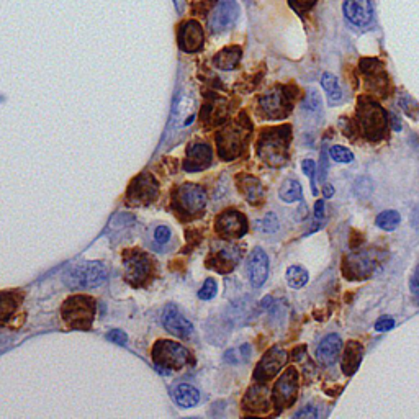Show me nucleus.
Returning a JSON list of instances; mask_svg holds the SVG:
<instances>
[{"label": "nucleus", "mask_w": 419, "mask_h": 419, "mask_svg": "<svg viewBox=\"0 0 419 419\" xmlns=\"http://www.w3.org/2000/svg\"><path fill=\"white\" fill-rule=\"evenodd\" d=\"M294 93L287 87H275L259 98V110L267 120H282L291 112Z\"/></svg>", "instance_id": "6e6552de"}, {"label": "nucleus", "mask_w": 419, "mask_h": 419, "mask_svg": "<svg viewBox=\"0 0 419 419\" xmlns=\"http://www.w3.org/2000/svg\"><path fill=\"white\" fill-rule=\"evenodd\" d=\"M321 86L324 89V92H326V96L329 98V102H339L342 97L341 87H339V81L337 77L331 73H324L321 77Z\"/></svg>", "instance_id": "473e14b6"}, {"label": "nucleus", "mask_w": 419, "mask_h": 419, "mask_svg": "<svg viewBox=\"0 0 419 419\" xmlns=\"http://www.w3.org/2000/svg\"><path fill=\"white\" fill-rule=\"evenodd\" d=\"M279 197L280 200H284L285 204H295V201H300L303 199V188L294 178H289L282 183L280 190H279Z\"/></svg>", "instance_id": "7c9ffc66"}, {"label": "nucleus", "mask_w": 419, "mask_h": 419, "mask_svg": "<svg viewBox=\"0 0 419 419\" xmlns=\"http://www.w3.org/2000/svg\"><path fill=\"white\" fill-rule=\"evenodd\" d=\"M271 305H272V296H266V298L262 300V305H261V307H262V308H269Z\"/></svg>", "instance_id": "603ef678"}, {"label": "nucleus", "mask_w": 419, "mask_h": 419, "mask_svg": "<svg viewBox=\"0 0 419 419\" xmlns=\"http://www.w3.org/2000/svg\"><path fill=\"white\" fill-rule=\"evenodd\" d=\"M169 239H171V229L167 226H158L156 231H154V241L164 246L169 243Z\"/></svg>", "instance_id": "a19ab883"}, {"label": "nucleus", "mask_w": 419, "mask_h": 419, "mask_svg": "<svg viewBox=\"0 0 419 419\" xmlns=\"http://www.w3.org/2000/svg\"><path fill=\"white\" fill-rule=\"evenodd\" d=\"M247 274L254 289H259L266 284L267 275H269V257L264 252V249L256 247L251 252L247 261Z\"/></svg>", "instance_id": "aec40b11"}, {"label": "nucleus", "mask_w": 419, "mask_h": 419, "mask_svg": "<svg viewBox=\"0 0 419 419\" xmlns=\"http://www.w3.org/2000/svg\"><path fill=\"white\" fill-rule=\"evenodd\" d=\"M398 103H399V107H402V108H403V110H404V112H406L409 116H416V113H414V112H413V108H419V105H418V103H416V102H414V100H413V98H411V97H408V96H403L402 98H399V102H398Z\"/></svg>", "instance_id": "79ce46f5"}, {"label": "nucleus", "mask_w": 419, "mask_h": 419, "mask_svg": "<svg viewBox=\"0 0 419 419\" xmlns=\"http://www.w3.org/2000/svg\"><path fill=\"white\" fill-rule=\"evenodd\" d=\"M393 125H395V131H399V130H402V123H399L398 116H393Z\"/></svg>", "instance_id": "864d4df0"}, {"label": "nucleus", "mask_w": 419, "mask_h": 419, "mask_svg": "<svg viewBox=\"0 0 419 419\" xmlns=\"http://www.w3.org/2000/svg\"><path fill=\"white\" fill-rule=\"evenodd\" d=\"M244 409L251 413H266L267 408L271 406L269 390L264 385H254L247 390L246 397H244Z\"/></svg>", "instance_id": "b1692460"}, {"label": "nucleus", "mask_w": 419, "mask_h": 419, "mask_svg": "<svg viewBox=\"0 0 419 419\" xmlns=\"http://www.w3.org/2000/svg\"><path fill=\"white\" fill-rule=\"evenodd\" d=\"M301 171H303L305 176L310 178V182H312V192L313 195H318V187H317V164L312 159H305V161H301Z\"/></svg>", "instance_id": "4c0bfd02"}, {"label": "nucleus", "mask_w": 419, "mask_h": 419, "mask_svg": "<svg viewBox=\"0 0 419 419\" xmlns=\"http://www.w3.org/2000/svg\"><path fill=\"white\" fill-rule=\"evenodd\" d=\"M257 229L262 233H275L279 229V220L274 213H267L266 218L262 221H259Z\"/></svg>", "instance_id": "58836bf2"}, {"label": "nucleus", "mask_w": 419, "mask_h": 419, "mask_svg": "<svg viewBox=\"0 0 419 419\" xmlns=\"http://www.w3.org/2000/svg\"><path fill=\"white\" fill-rule=\"evenodd\" d=\"M301 110L312 113V115L321 112V98H319L317 91H308L307 98H305V102L301 103Z\"/></svg>", "instance_id": "c9c22d12"}, {"label": "nucleus", "mask_w": 419, "mask_h": 419, "mask_svg": "<svg viewBox=\"0 0 419 419\" xmlns=\"http://www.w3.org/2000/svg\"><path fill=\"white\" fill-rule=\"evenodd\" d=\"M162 324L169 333H172L174 336L181 339H188L192 336V333H194V324L188 321L174 305H167L164 308Z\"/></svg>", "instance_id": "a211bd4d"}, {"label": "nucleus", "mask_w": 419, "mask_h": 419, "mask_svg": "<svg viewBox=\"0 0 419 419\" xmlns=\"http://www.w3.org/2000/svg\"><path fill=\"white\" fill-rule=\"evenodd\" d=\"M96 300L86 295H75L66 300L63 305V319L74 329H91L96 318Z\"/></svg>", "instance_id": "39448f33"}, {"label": "nucleus", "mask_w": 419, "mask_h": 419, "mask_svg": "<svg viewBox=\"0 0 419 419\" xmlns=\"http://www.w3.org/2000/svg\"><path fill=\"white\" fill-rule=\"evenodd\" d=\"M323 215H324V201L318 200L317 205H314V218L319 221L323 218Z\"/></svg>", "instance_id": "09e8293b"}, {"label": "nucleus", "mask_w": 419, "mask_h": 419, "mask_svg": "<svg viewBox=\"0 0 419 419\" xmlns=\"http://www.w3.org/2000/svg\"><path fill=\"white\" fill-rule=\"evenodd\" d=\"M201 115H204V119L208 125H221L226 120V116H228V102L224 98L213 97L204 107Z\"/></svg>", "instance_id": "bb28decb"}, {"label": "nucleus", "mask_w": 419, "mask_h": 419, "mask_svg": "<svg viewBox=\"0 0 419 419\" xmlns=\"http://www.w3.org/2000/svg\"><path fill=\"white\" fill-rule=\"evenodd\" d=\"M216 294H218V284H216L215 279H206L204 287H201L199 291V298L200 300H211V298H215Z\"/></svg>", "instance_id": "ea45409f"}, {"label": "nucleus", "mask_w": 419, "mask_h": 419, "mask_svg": "<svg viewBox=\"0 0 419 419\" xmlns=\"http://www.w3.org/2000/svg\"><path fill=\"white\" fill-rule=\"evenodd\" d=\"M215 228L223 238H243L247 233V220L241 211L226 210L218 215Z\"/></svg>", "instance_id": "ddd939ff"}, {"label": "nucleus", "mask_w": 419, "mask_h": 419, "mask_svg": "<svg viewBox=\"0 0 419 419\" xmlns=\"http://www.w3.org/2000/svg\"><path fill=\"white\" fill-rule=\"evenodd\" d=\"M174 2H176V8L178 12H182V8H183V0H174Z\"/></svg>", "instance_id": "5fc2aeb1"}, {"label": "nucleus", "mask_w": 419, "mask_h": 419, "mask_svg": "<svg viewBox=\"0 0 419 419\" xmlns=\"http://www.w3.org/2000/svg\"><path fill=\"white\" fill-rule=\"evenodd\" d=\"M107 267L102 262H79L64 272V284L70 289H96L105 284Z\"/></svg>", "instance_id": "7ed1b4c3"}, {"label": "nucleus", "mask_w": 419, "mask_h": 419, "mask_svg": "<svg viewBox=\"0 0 419 419\" xmlns=\"http://www.w3.org/2000/svg\"><path fill=\"white\" fill-rule=\"evenodd\" d=\"M323 194H324V197H328V199H329V197L334 195V188L331 185H324Z\"/></svg>", "instance_id": "3c124183"}, {"label": "nucleus", "mask_w": 419, "mask_h": 419, "mask_svg": "<svg viewBox=\"0 0 419 419\" xmlns=\"http://www.w3.org/2000/svg\"><path fill=\"white\" fill-rule=\"evenodd\" d=\"M249 136H251V121L247 120L246 113H241L233 123L216 133L220 158L224 161H231V159L241 156Z\"/></svg>", "instance_id": "f257e3e1"}, {"label": "nucleus", "mask_w": 419, "mask_h": 419, "mask_svg": "<svg viewBox=\"0 0 419 419\" xmlns=\"http://www.w3.org/2000/svg\"><path fill=\"white\" fill-rule=\"evenodd\" d=\"M287 359H289V356H287L284 349H280V347H272V349L262 357L261 362H259L257 369L254 372V379L259 380V382L272 380L282 370V367L287 364Z\"/></svg>", "instance_id": "4468645a"}, {"label": "nucleus", "mask_w": 419, "mask_h": 419, "mask_svg": "<svg viewBox=\"0 0 419 419\" xmlns=\"http://www.w3.org/2000/svg\"><path fill=\"white\" fill-rule=\"evenodd\" d=\"M159 183L149 172L139 174L138 177L131 182L128 188V201L131 205H148L158 199Z\"/></svg>", "instance_id": "9b49d317"}, {"label": "nucleus", "mask_w": 419, "mask_h": 419, "mask_svg": "<svg viewBox=\"0 0 419 419\" xmlns=\"http://www.w3.org/2000/svg\"><path fill=\"white\" fill-rule=\"evenodd\" d=\"M321 174H319V181H321L323 183L326 182V172H328V167H326V149H323L321 153V171H319Z\"/></svg>", "instance_id": "de8ad7c7"}, {"label": "nucleus", "mask_w": 419, "mask_h": 419, "mask_svg": "<svg viewBox=\"0 0 419 419\" xmlns=\"http://www.w3.org/2000/svg\"><path fill=\"white\" fill-rule=\"evenodd\" d=\"M107 339H108V341L115 342V344L125 346L126 341H128V336H126L123 331H120V329H113V331H110L107 334Z\"/></svg>", "instance_id": "37998d69"}, {"label": "nucleus", "mask_w": 419, "mask_h": 419, "mask_svg": "<svg viewBox=\"0 0 419 419\" xmlns=\"http://www.w3.org/2000/svg\"><path fill=\"white\" fill-rule=\"evenodd\" d=\"M290 2H291V6L296 8V10L307 12L314 6V3H317V0H290Z\"/></svg>", "instance_id": "49530a36"}, {"label": "nucleus", "mask_w": 419, "mask_h": 419, "mask_svg": "<svg viewBox=\"0 0 419 419\" xmlns=\"http://www.w3.org/2000/svg\"><path fill=\"white\" fill-rule=\"evenodd\" d=\"M375 269V261L367 252H354L346 259V272L351 279H364Z\"/></svg>", "instance_id": "5701e85b"}, {"label": "nucleus", "mask_w": 419, "mask_h": 419, "mask_svg": "<svg viewBox=\"0 0 419 419\" xmlns=\"http://www.w3.org/2000/svg\"><path fill=\"white\" fill-rule=\"evenodd\" d=\"M295 418H301V419H317L318 418V409L313 406V404H308L303 409H300L298 413H295Z\"/></svg>", "instance_id": "a18cd8bd"}, {"label": "nucleus", "mask_w": 419, "mask_h": 419, "mask_svg": "<svg viewBox=\"0 0 419 419\" xmlns=\"http://www.w3.org/2000/svg\"><path fill=\"white\" fill-rule=\"evenodd\" d=\"M241 257H243L241 246H229V244H224V246L216 249V251L211 254L206 266H208L210 269L220 272V274H228V272H231L234 267L238 266V262L241 261Z\"/></svg>", "instance_id": "2eb2a0df"}, {"label": "nucleus", "mask_w": 419, "mask_h": 419, "mask_svg": "<svg viewBox=\"0 0 419 419\" xmlns=\"http://www.w3.org/2000/svg\"><path fill=\"white\" fill-rule=\"evenodd\" d=\"M357 121H359L360 130L370 141L380 139L387 130V113L379 103L367 97L359 98Z\"/></svg>", "instance_id": "20e7f679"}, {"label": "nucleus", "mask_w": 419, "mask_h": 419, "mask_svg": "<svg viewBox=\"0 0 419 419\" xmlns=\"http://www.w3.org/2000/svg\"><path fill=\"white\" fill-rule=\"evenodd\" d=\"M194 107L195 100L190 96H181V98L176 102L172 115V126L174 128H182L192 123L194 120Z\"/></svg>", "instance_id": "a878e982"}, {"label": "nucleus", "mask_w": 419, "mask_h": 419, "mask_svg": "<svg viewBox=\"0 0 419 419\" xmlns=\"http://www.w3.org/2000/svg\"><path fill=\"white\" fill-rule=\"evenodd\" d=\"M308 271L303 269V267L300 266H291L289 267V271H287V284H289L291 289L298 290L301 287H305L308 284Z\"/></svg>", "instance_id": "72a5a7b5"}, {"label": "nucleus", "mask_w": 419, "mask_h": 419, "mask_svg": "<svg viewBox=\"0 0 419 419\" xmlns=\"http://www.w3.org/2000/svg\"><path fill=\"white\" fill-rule=\"evenodd\" d=\"M375 223L380 229H383V231H395L399 223H402V216H399L397 210H385L376 216Z\"/></svg>", "instance_id": "2f4dec72"}, {"label": "nucleus", "mask_w": 419, "mask_h": 419, "mask_svg": "<svg viewBox=\"0 0 419 419\" xmlns=\"http://www.w3.org/2000/svg\"><path fill=\"white\" fill-rule=\"evenodd\" d=\"M174 398H176L178 406L192 408L199 403L200 393H199V390L192 387V385L182 383V385H178V387L176 388V392H174Z\"/></svg>", "instance_id": "c756f323"}, {"label": "nucleus", "mask_w": 419, "mask_h": 419, "mask_svg": "<svg viewBox=\"0 0 419 419\" xmlns=\"http://www.w3.org/2000/svg\"><path fill=\"white\" fill-rule=\"evenodd\" d=\"M392 328H395V319L393 318H390V317H383V318H380L379 321L375 323V329L379 333H387V331H390V329Z\"/></svg>", "instance_id": "c03bdc74"}, {"label": "nucleus", "mask_w": 419, "mask_h": 419, "mask_svg": "<svg viewBox=\"0 0 419 419\" xmlns=\"http://www.w3.org/2000/svg\"><path fill=\"white\" fill-rule=\"evenodd\" d=\"M360 69L362 73H364L365 82L369 84V87L374 89L376 93L387 96L385 91H387L388 87V75L385 73L382 63L376 59H362Z\"/></svg>", "instance_id": "6ab92c4d"}, {"label": "nucleus", "mask_w": 419, "mask_h": 419, "mask_svg": "<svg viewBox=\"0 0 419 419\" xmlns=\"http://www.w3.org/2000/svg\"><path fill=\"white\" fill-rule=\"evenodd\" d=\"M125 277L133 287H141L153 274V259L141 251H131L125 256Z\"/></svg>", "instance_id": "1a4fd4ad"}, {"label": "nucleus", "mask_w": 419, "mask_h": 419, "mask_svg": "<svg viewBox=\"0 0 419 419\" xmlns=\"http://www.w3.org/2000/svg\"><path fill=\"white\" fill-rule=\"evenodd\" d=\"M342 10H344V17L354 26L367 28L374 22V3H372V0H346Z\"/></svg>", "instance_id": "f3484780"}, {"label": "nucleus", "mask_w": 419, "mask_h": 419, "mask_svg": "<svg viewBox=\"0 0 419 419\" xmlns=\"http://www.w3.org/2000/svg\"><path fill=\"white\" fill-rule=\"evenodd\" d=\"M296 392H298V374L294 367H290L284 375L277 380L274 393H272V402L279 409L290 408L296 399Z\"/></svg>", "instance_id": "f8f14e48"}, {"label": "nucleus", "mask_w": 419, "mask_h": 419, "mask_svg": "<svg viewBox=\"0 0 419 419\" xmlns=\"http://www.w3.org/2000/svg\"><path fill=\"white\" fill-rule=\"evenodd\" d=\"M411 287H413V291H414V294H418V295H419V267L416 269V274H414V277H413Z\"/></svg>", "instance_id": "8fccbe9b"}, {"label": "nucleus", "mask_w": 419, "mask_h": 419, "mask_svg": "<svg viewBox=\"0 0 419 419\" xmlns=\"http://www.w3.org/2000/svg\"><path fill=\"white\" fill-rule=\"evenodd\" d=\"M290 126L264 130L257 141V156L271 167H280L289 158Z\"/></svg>", "instance_id": "f03ea898"}, {"label": "nucleus", "mask_w": 419, "mask_h": 419, "mask_svg": "<svg viewBox=\"0 0 419 419\" xmlns=\"http://www.w3.org/2000/svg\"><path fill=\"white\" fill-rule=\"evenodd\" d=\"M153 360L158 367L167 370H178L192 362L190 351L174 341H158L153 349Z\"/></svg>", "instance_id": "0eeeda50"}, {"label": "nucleus", "mask_w": 419, "mask_h": 419, "mask_svg": "<svg viewBox=\"0 0 419 419\" xmlns=\"http://www.w3.org/2000/svg\"><path fill=\"white\" fill-rule=\"evenodd\" d=\"M362 354H364V347L359 342H349L346 347V352L342 354V370L346 375H352L359 367L362 360Z\"/></svg>", "instance_id": "c85d7f7f"}, {"label": "nucleus", "mask_w": 419, "mask_h": 419, "mask_svg": "<svg viewBox=\"0 0 419 419\" xmlns=\"http://www.w3.org/2000/svg\"><path fill=\"white\" fill-rule=\"evenodd\" d=\"M241 56H243V49L239 48V46H228V48L221 49L220 53L215 56L213 63L216 68L221 70H231L239 64Z\"/></svg>", "instance_id": "cd10ccee"}, {"label": "nucleus", "mask_w": 419, "mask_h": 419, "mask_svg": "<svg viewBox=\"0 0 419 419\" xmlns=\"http://www.w3.org/2000/svg\"><path fill=\"white\" fill-rule=\"evenodd\" d=\"M17 310V300L10 294H0V324L6 323Z\"/></svg>", "instance_id": "f704fd0d"}, {"label": "nucleus", "mask_w": 419, "mask_h": 419, "mask_svg": "<svg viewBox=\"0 0 419 419\" xmlns=\"http://www.w3.org/2000/svg\"><path fill=\"white\" fill-rule=\"evenodd\" d=\"M329 156L333 158V161L341 164H349L354 161V154L347 148H344V146H333V148L329 149Z\"/></svg>", "instance_id": "e433bc0d"}, {"label": "nucleus", "mask_w": 419, "mask_h": 419, "mask_svg": "<svg viewBox=\"0 0 419 419\" xmlns=\"http://www.w3.org/2000/svg\"><path fill=\"white\" fill-rule=\"evenodd\" d=\"M239 12H241V8H239L236 0H220L208 18L210 31L220 35V33L233 28L239 18Z\"/></svg>", "instance_id": "9d476101"}, {"label": "nucleus", "mask_w": 419, "mask_h": 419, "mask_svg": "<svg viewBox=\"0 0 419 419\" xmlns=\"http://www.w3.org/2000/svg\"><path fill=\"white\" fill-rule=\"evenodd\" d=\"M178 48L183 53H199L205 45V33L199 22L188 20L178 28Z\"/></svg>", "instance_id": "dca6fc26"}, {"label": "nucleus", "mask_w": 419, "mask_h": 419, "mask_svg": "<svg viewBox=\"0 0 419 419\" xmlns=\"http://www.w3.org/2000/svg\"><path fill=\"white\" fill-rule=\"evenodd\" d=\"M342 339L339 334H328L326 337L319 342L317 349V360L324 367H331L341 356Z\"/></svg>", "instance_id": "4be33fe9"}, {"label": "nucleus", "mask_w": 419, "mask_h": 419, "mask_svg": "<svg viewBox=\"0 0 419 419\" xmlns=\"http://www.w3.org/2000/svg\"><path fill=\"white\" fill-rule=\"evenodd\" d=\"M247 2H249V0H247Z\"/></svg>", "instance_id": "6e6d98bb"}, {"label": "nucleus", "mask_w": 419, "mask_h": 419, "mask_svg": "<svg viewBox=\"0 0 419 419\" xmlns=\"http://www.w3.org/2000/svg\"><path fill=\"white\" fill-rule=\"evenodd\" d=\"M236 182H238L239 192H241V194L244 195V199H246L249 204L257 205L264 200L262 183L259 182L256 177L247 176V174H239V176L236 177Z\"/></svg>", "instance_id": "393cba45"}, {"label": "nucleus", "mask_w": 419, "mask_h": 419, "mask_svg": "<svg viewBox=\"0 0 419 419\" xmlns=\"http://www.w3.org/2000/svg\"><path fill=\"white\" fill-rule=\"evenodd\" d=\"M206 192L197 183H182L174 194V208L182 218H195L204 213Z\"/></svg>", "instance_id": "423d86ee"}, {"label": "nucleus", "mask_w": 419, "mask_h": 419, "mask_svg": "<svg viewBox=\"0 0 419 419\" xmlns=\"http://www.w3.org/2000/svg\"><path fill=\"white\" fill-rule=\"evenodd\" d=\"M213 153L211 148L205 143H194L187 148V156L183 161V169L187 172H200L211 164Z\"/></svg>", "instance_id": "412c9836"}]
</instances>
